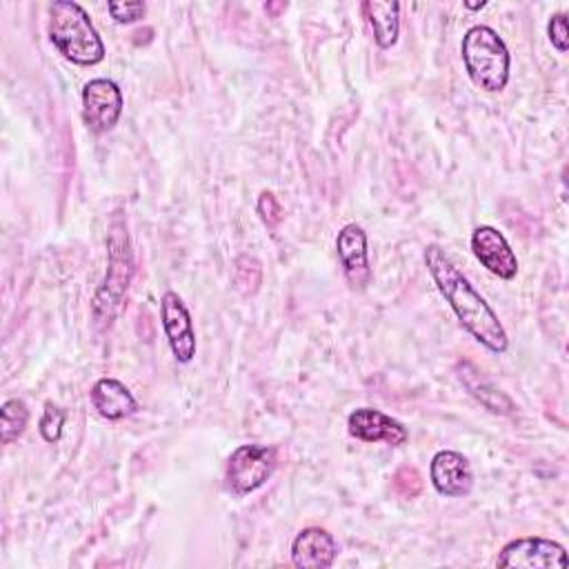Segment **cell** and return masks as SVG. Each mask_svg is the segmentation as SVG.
Listing matches in <instances>:
<instances>
[{"instance_id":"1","label":"cell","mask_w":569,"mask_h":569,"mask_svg":"<svg viewBox=\"0 0 569 569\" xmlns=\"http://www.w3.org/2000/svg\"><path fill=\"white\" fill-rule=\"evenodd\" d=\"M425 264L438 291L458 316L460 325L489 351L505 353L509 347V340L502 322L498 320L493 309L485 302V298L460 273V269L449 260V256L438 244H429L425 249Z\"/></svg>"},{"instance_id":"2","label":"cell","mask_w":569,"mask_h":569,"mask_svg":"<svg viewBox=\"0 0 569 569\" xmlns=\"http://www.w3.org/2000/svg\"><path fill=\"white\" fill-rule=\"evenodd\" d=\"M49 38L73 64L91 67L104 58V44L87 11L71 0H58L49 9Z\"/></svg>"},{"instance_id":"3","label":"cell","mask_w":569,"mask_h":569,"mask_svg":"<svg viewBox=\"0 0 569 569\" xmlns=\"http://www.w3.org/2000/svg\"><path fill=\"white\" fill-rule=\"evenodd\" d=\"M462 62L471 82L485 91H502L509 82V51L487 24H476L462 36Z\"/></svg>"},{"instance_id":"4","label":"cell","mask_w":569,"mask_h":569,"mask_svg":"<svg viewBox=\"0 0 569 569\" xmlns=\"http://www.w3.org/2000/svg\"><path fill=\"white\" fill-rule=\"evenodd\" d=\"M131 251L129 238L122 227H113L109 236V267L102 287L93 298V316L104 327L111 325L122 307V298L127 293L131 280Z\"/></svg>"},{"instance_id":"5","label":"cell","mask_w":569,"mask_h":569,"mask_svg":"<svg viewBox=\"0 0 569 569\" xmlns=\"http://www.w3.org/2000/svg\"><path fill=\"white\" fill-rule=\"evenodd\" d=\"M276 465V451L264 445H242L227 462V489L236 496L256 491L267 482Z\"/></svg>"},{"instance_id":"6","label":"cell","mask_w":569,"mask_h":569,"mask_svg":"<svg viewBox=\"0 0 569 569\" xmlns=\"http://www.w3.org/2000/svg\"><path fill=\"white\" fill-rule=\"evenodd\" d=\"M496 565L502 569H565L569 560L562 545L547 538L527 536L507 542Z\"/></svg>"},{"instance_id":"7","label":"cell","mask_w":569,"mask_h":569,"mask_svg":"<svg viewBox=\"0 0 569 569\" xmlns=\"http://www.w3.org/2000/svg\"><path fill=\"white\" fill-rule=\"evenodd\" d=\"M122 113V91L109 78H93L82 89V120L93 133L113 129Z\"/></svg>"},{"instance_id":"8","label":"cell","mask_w":569,"mask_h":569,"mask_svg":"<svg viewBox=\"0 0 569 569\" xmlns=\"http://www.w3.org/2000/svg\"><path fill=\"white\" fill-rule=\"evenodd\" d=\"M471 251L487 271L502 280H511L518 273V258L507 238L489 224H480L471 233Z\"/></svg>"},{"instance_id":"9","label":"cell","mask_w":569,"mask_h":569,"mask_svg":"<svg viewBox=\"0 0 569 569\" xmlns=\"http://www.w3.org/2000/svg\"><path fill=\"white\" fill-rule=\"evenodd\" d=\"M160 318L169 347L178 362H189L196 356V331L191 316L178 293L167 291L160 300Z\"/></svg>"},{"instance_id":"10","label":"cell","mask_w":569,"mask_h":569,"mask_svg":"<svg viewBox=\"0 0 569 569\" xmlns=\"http://www.w3.org/2000/svg\"><path fill=\"white\" fill-rule=\"evenodd\" d=\"M338 258L351 289L362 291L371 282V267L367 253V233L358 224H345L336 238Z\"/></svg>"},{"instance_id":"11","label":"cell","mask_w":569,"mask_h":569,"mask_svg":"<svg viewBox=\"0 0 569 569\" xmlns=\"http://www.w3.org/2000/svg\"><path fill=\"white\" fill-rule=\"evenodd\" d=\"M347 429L353 438L362 442H387L391 447L405 445L409 438L407 429L398 420L371 407H360L351 411L347 420Z\"/></svg>"},{"instance_id":"12","label":"cell","mask_w":569,"mask_h":569,"mask_svg":"<svg viewBox=\"0 0 569 569\" xmlns=\"http://www.w3.org/2000/svg\"><path fill=\"white\" fill-rule=\"evenodd\" d=\"M429 476H431V485L436 487V491L442 496H451V498L467 496L473 485V476H471V467H469L467 458L451 449L438 451L431 458Z\"/></svg>"},{"instance_id":"13","label":"cell","mask_w":569,"mask_h":569,"mask_svg":"<svg viewBox=\"0 0 569 569\" xmlns=\"http://www.w3.org/2000/svg\"><path fill=\"white\" fill-rule=\"evenodd\" d=\"M336 540L327 529L307 527L291 545V562L300 569H327L336 558Z\"/></svg>"},{"instance_id":"14","label":"cell","mask_w":569,"mask_h":569,"mask_svg":"<svg viewBox=\"0 0 569 569\" xmlns=\"http://www.w3.org/2000/svg\"><path fill=\"white\" fill-rule=\"evenodd\" d=\"M91 405L107 420L127 418L138 409L131 391L116 378H100L91 387Z\"/></svg>"},{"instance_id":"15","label":"cell","mask_w":569,"mask_h":569,"mask_svg":"<svg viewBox=\"0 0 569 569\" xmlns=\"http://www.w3.org/2000/svg\"><path fill=\"white\" fill-rule=\"evenodd\" d=\"M362 9L373 29V40L378 42V47L389 49L398 40L400 4L391 0H367Z\"/></svg>"},{"instance_id":"16","label":"cell","mask_w":569,"mask_h":569,"mask_svg":"<svg viewBox=\"0 0 569 569\" xmlns=\"http://www.w3.org/2000/svg\"><path fill=\"white\" fill-rule=\"evenodd\" d=\"M460 380H462V385L467 387V391H469L482 407H487L489 411L500 413V416L513 413L516 407H513L511 398L505 396L500 389H496L489 380H485V378L480 376V371H478L476 367H471L469 362L462 365V369H460Z\"/></svg>"},{"instance_id":"17","label":"cell","mask_w":569,"mask_h":569,"mask_svg":"<svg viewBox=\"0 0 569 569\" xmlns=\"http://www.w3.org/2000/svg\"><path fill=\"white\" fill-rule=\"evenodd\" d=\"M29 422L27 405L18 398H9L0 407V440L2 445H11L18 440Z\"/></svg>"},{"instance_id":"18","label":"cell","mask_w":569,"mask_h":569,"mask_svg":"<svg viewBox=\"0 0 569 569\" xmlns=\"http://www.w3.org/2000/svg\"><path fill=\"white\" fill-rule=\"evenodd\" d=\"M260 262L251 256H240L236 260V287L247 296V293H253L260 284Z\"/></svg>"},{"instance_id":"19","label":"cell","mask_w":569,"mask_h":569,"mask_svg":"<svg viewBox=\"0 0 569 569\" xmlns=\"http://www.w3.org/2000/svg\"><path fill=\"white\" fill-rule=\"evenodd\" d=\"M62 422H64V411L53 405V402H47L44 405V413L40 418V433L47 442H56L62 433Z\"/></svg>"},{"instance_id":"20","label":"cell","mask_w":569,"mask_h":569,"mask_svg":"<svg viewBox=\"0 0 569 569\" xmlns=\"http://www.w3.org/2000/svg\"><path fill=\"white\" fill-rule=\"evenodd\" d=\"M393 489L402 498H416L422 491V478L416 467H402L393 476Z\"/></svg>"},{"instance_id":"21","label":"cell","mask_w":569,"mask_h":569,"mask_svg":"<svg viewBox=\"0 0 569 569\" xmlns=\"http://www.w3.org/2000/svg\"><path fill=\"white\" fill-rule=\"evenodd\" d=\"M107 7H109L111 18H113L116 22H124V24L136 22V20L142 18L144 11H147V4L140 2V0H133V2H109Z\"/></svg>"},{"instance_id":"22","label":"cell","mask_w":569,"mask_h":569,"mask_svg":"<svg viewBox=\"0 0 569 569\" xmlns=\"http://www.w3.org/2000/svg\"><path fill=\"white\" fill-rule=\"evenodd\" d=\"M547 33H549V40L551 44L565 53L567 47H569V31H567V16L565 13H556L551 16L549 20V27H547Z\"/></svg>"},{"instance_id":"23","label":"cell","mask_w":569,"mask_h":569,"mask_svg":"<svg viewBox=\"0 0 569 569\" xmlns=\"http://www.w3.org/2000/svg\"><path fill=\"white\" fill-rule=\"evenodd\" d=\"M258 213L260 218L269 224V227H276L280 220H282V209L276 200V196L271 191H262L260 198H258Z\"/></svg>"},{"instance_id":"24","label":"cell","mask_w":569,"mask_h":569,"mask_svg":"<svg viewBox=\"0 0 569 569\" xmlns=\"http://www.w3.org/2000/svg\"><path fill=\"white\" fill-rule=\"evenodd\" d=\"M469 9H482L485 7V2H465Z\"/></svg>"}]
</instances>
